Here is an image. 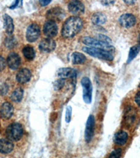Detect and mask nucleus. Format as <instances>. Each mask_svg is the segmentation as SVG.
Instances as JSON below:
<instances>
[{
    "mask_svg": "<svg viewBox=\"0 0 140 158\" xmlns=\"http://www.w3.org/2000/svg\"><path fill=\"white\" fill-rule=\"evenodd\" d=\"M83 26V22L77 16H71L65 20L62 28V35L65 38H72L77 35Z\"/></svg>",
    "mask_w": 140,
    "mask_h": 158,
    "instance_id": "1",
    "label": "nucleus"
},
{
    "mask_svg": "<svg viewBox=\"0 0 140 158\" xmlns=\"http://www.w3.org/2000/svg\"><path fill=\"white\" fill-rule=\"evenodd\" d=\"M5 134L7 139L11 141H18L23 136V127L20 123L14 122L6 127Z\"/></svg>",
    "mask_w": 140,
    "mask_h": 158,
    "instance_id": "2",
    "label": "nucleus"
},
{
    "mask_svg": "<svg viewBox=\"0 0 140 158\" xmlns=\"http://www.w3.org/2000/svg\"><path fill=\"white\" fill-rule=\"evenodd\" d=\"M82 42L86 45L90 46V47H93V48H96V49L106 50L111 53H114V51H115L114 47L109 44V43L104 42L100 40L95 39V38L90 37H83L82 39Z\"/></svg>",
    "mask_w": 140,
    "mask_h": 158,
    "instance_id": "3",
    "label": "nucleus"
},
{
    "mask_svg": "<svg viewBox=\"0 0 140 158\" xmlns=\"http://www.w3.org/2000/svg\"><path fill=\"white\" fill-rule=\"evenodd\" d=\"M83 51L93 57L101 58L103 60H112L114 59L113 53L106 50L96 49V48L93 47H83Z\"/></svg>",
    "mask_w": 140,
    "mask_h": 158,
    "instance_id": "4",
    "label": "nucleus"
},
{
    "mask_svg": "<svg viewBox=\"0 0 140 158\" xmlns=\"http://www.w3.org/2000/svg\"><path fill=\"white\" fill-rule=\"evenodd\" d=\"M81 85L83 88V100L86 104H90L92 102L93 85L90 79L84 77L81 80Z\"/></svg>",
    "mask_w": 140,
    "mask_h": 158,
    "instance_id": "5",
    "label": "nucleus"
},
{
    "mask_svg": "<svg viewBox=\"0 0 140 158\" xmlns=\"http://www.w3.org/2000/svg\"><path fill=\"white\" fill-rule=\"evenodd\" d=\"M94 132H95V118L93 114H90L86 121L85 134H84L86 143H90L92 141L94 136Z\"/></svg>",
    "mask_w": 140,
    "mask_h": 158,
    "instance_id": "6",
    "label": "nucleus"
},
{
    "mask_svg": "<svg viewBox=\"0 0 140 158\" xmlns=\"http://www.w3.org/2000/svg\"><path fill=\"white\" fill-rule=\"evenodd\" d=\"M40 35V27L37 23H32L28 26L26 32V39L30 42H34Z\"/></svg>",
    "mask_w": 140,
    "mask_h": 158,
    "instance_id": "7",
    "label": "nucleus"
},
{
    "mask_svg": "<svg viewBox=\"0 0 140 158\" xmlns=\"http://www.w3.org/2000/svg\"><path fill=\"white\" fill-rule=\"evenodd\" d=\"M43 31H44V35L47 37V38L52 39V37L56 36V35L58 34V25L55 23V21L48 20L45 23Z\"/></svg>",
    "mask_w": 140,
    "mask_h": 158,
    "instance_id": "8",
    "label": "nucleus"
},
{
    "mask_svg": "<svg viewBox=\"0 0 140 158\" xmlns=\"http://www.w3.org/2000/svg\"><path fill=\"white\" fill-rule=\"evenodd\" d=\"M14 113V108L11 103L4 102L0 106V117L3 119H9Z\"/></svg>",
    "mask_w": 140,
    "mask_h": 158,
    "instance_id": "9",
    "label": "nucleus"
},
{
    "mask_svg": "<svg viewBox=\"0 0 140 158\" xmlns=\"http://www.w3.org/2000/svg\"><path fill=\"white\" fill-rule=\"evenodd\" d=\"M46 16L49 20H60L65 16V13L64 10L60 7H55L47 11Z\"/></svg>",
    "mask_w": 140,
    "mask_h": 158,
    "instance_id": "10",
    "label": "nucleus"
},
{
    "mask_svg": "<svg viewBox=\"0 0 140 158\" xmlns=\"http://www.w3.org/2000/svg\"><path fill=\"white\" fill-rule=\"evenodd\" d=\"M68 9L71 14L75 16H79L85 11V6L80 1H72L68 4Z\"/></svg>",
    "mask_w": 140,
    "mask_h": 158,
    "instance_id": "11",
    "label": "nucleus"
},
{
    "mask_svg": "<svg viewBox=\"0 0 140 158\" xmlns=\"http://www.w3.org/2000/svg\"><path fill=\"white\" fill-rule=\"evenodd\" d=\"M119 23L122 27L129 28L136 23V18L131 14H125L119 18Z\"/></svg>",
    "mask_w": 140,
    "mask_h": 158,
    "instance_id": "12",
    "label": "nucleus"
},
{
    "mask_svg": "<svg viewBox=\"0 0 140 158\" xmlns=\"http://www.w3.org/2000/svg\"><path fill=\"white\" fill-rule=\"evenodd\" d=\"M6 63L9 68L11 70H16L20 67L21 63V59L18 53L15 52L10 53L7 57Z\"/></svg>",
    "mask_w": 140,
    "mask_h": 158,
    "instance_id": "13",
    "label": "nucleus"
},
{
    "mask_svg": "<svg viewBox=\"0 0 140 158\" xmlns=\"http://www.w3.org/2000/svg\"><path fill=\"white\" fill-rule=\"evenodd\" d=\"M55 42L50 38H46L41 41L39 43V49L43 52H51L55 49Z\"/></svg>",
    "mask_w": 140,
    "mask_h": 158,
    "instance_id": "14",
    "label": "nucleus"
},
{
    "mask_svg": "<svg viewBox=\"0 0 140 158\" xmlns=\"http://www.w3.org/2000/svg\"><path fill=\"white\" fill-rule=\"evenodd\" d=\"M32 73L27 68H22L16 75V80L20 84H25L30 80Z\"/></svg>",
    "mask_w": 140,
    "mask_h": 158,
    "instance_id": "15",
    "label": "nucleus"
},
{
    "mask_svg": "<svg viewBox=\"0 0 140 158\" xmlns=\"http://www.w3.org/2000/svg\"><path fill=\"white\" fill-rule=\"evenodd\" d=\"M14 148V145L13 142L8 139H0V153L9 154L13 151Z\"/></svg>",
    "mask_w": 140,
    "mask_h": 158,
    "instance_id": "16",
    "label": "nucleus"
},
{
    "mask_svg": "<svg viewBox=\"0 0 140 158\" xmlns=\"http://www.w3.org/2000/svg\"><path fill=\"white\" fill-rule=\"evenodd\" d=\"M77 75V72L76 70L71 68H60L58 71V76L61 79H66V78H72L74 79Z\"/></svg>",
    "mask_w": 140,
    "mask_h": 158,
    "instance_id": "17",
    "label": "nucleus"
},
{
    "mask_svg": "<svg viewBox=\"0 0 140 158\" xmlns=\"http://www.w3.org/2000/svg\"><path fill=\"white\" fill-rule=\"evenodd\" d=\"M128 139V134L124 131H120L115 134L114 137V141L118 146H123L126 143Z\"/></svg>",
    "mask_w": 140,
    "mask_h": 158,
    "instance_id": "18",
    "label": "nucleus"
},
{
    "mask_svg": "<svg viewBox=\"0 0 140 158\" xmlns=\"http://www.w3.org/2000/svg\"><path fill=\"white\" fill-rule=\"evenodd\" d=\"M136 119V113L134 110L130 107L127 109L125 113V121L127 125H132Z\"/></svg>",
    "mask_w": 140,
    "mask_h": 158,
    "instance_id": "19",
    "label": "nucleus"
},
{
    "mask_svg": "<svg viewBox=\"0 0 140 158\" xmlns=\"http://www.w3.org/2000/svg\"><path fill=\"white\" fill-rule=\"evenodd\" d=\"M4 27L6 32L9 35H11V34L14 30V25L13 19L9 15H4Z\"/></svg>",
    "mask_w": 140,
    "mask_h": 158,
    "instance_id": "20",
    "label": "nucleus"
},
{
    "mask_svg": "<svg viewBox=\"0 0 140 158\" xmlns=\"http://www.w3.org/2000/svg\"><path fill=\"white\" fill-rule=\"evenodd\" d=\"M91 20H92V23L94 25H102L106 23V17L102 13L98 12L93 15L92 18H91Z\"/></svg>",
    "mask_w": 140,
    "mask_h": 158,
    "instance_id": "21",
    "label": "nucleus"
},
{
    "mask_svg": "<svg viewBox=\"0 0 140 158\" xmlns=\"http://www.w3.org/2000/svg\"><path fill=\"white\" fill-rule=\"evenodd\" d=\"M24 91L22 88H17L13 91L11 96V100L14 103H20L23 98Z\"/></svg>",
    "mask_w": 140,
    "mask_h": 158,
    "instance_id": "22",
    "label": "nucleus"
},
{
    "mask_svg": "<svg viewBox=\"0 0 140 158\" xmlns=\"http://www.w3.org/2000/svg\"><path fill=\"white\" fill-rule=\"evenodd\" d=\"M22 53H23L24 57L29 60H33L35 57V52L34 48L30 45L25 46L22 49Z\"/></svg>",
    "mask_w": 140,
    "mask_h": 158,
    "instance_id": "23",
    "label": "nucleus"
},
{
    "mask_svg": "<svg viewBox=\"0 0 140 158\" xmlns=\"http://www.w3.org/2000/svg\"><path fill=\"white\" fill-rule=\"evenodd\" d=\"M72 60L73 64H82V63H85V61L86 60V57L82 53L74 52L73 53V54L72 56Z\"/></svg>",
    "mask_w": 140,
    "mask_h": 158,
    "instance_id": "24",
    "label": "nucleus"
},
{
    "mask_svg": "<svg viewBox=\"0 0 140 158\" xmlns=\"http://www.w3.org/2000/svg\"><path fill=\"white\" fill-rule=\"evenodd\" d=\"M139 50H140L139 45H135V46H133V47H131V49H130V52H129L128 58V60H127V63H130L131 61L137 56V55L138 54L139 52Z\"/></svg>",
    "mask_w": 140,
    "mask_h": 158,
    "instance_id": "25",
    "label": "nucleus"
},
{
    "mask_svg": "<svg viewBox=\"0 0 140 158\" xmlns=\"http://www.w3.org/2000/svg\"><path fill=\"white\" fill-rule=\"evenodd\" d=\"M4 44L6 46V47L8 48L9 49H14V48L16 47L17 45L16 39L14 36H12V35H9V36L5 39Z\"/></svg>",
    "mask_w": 140,
    "mask_h": 158,
    "instance_id": "26",
    "label": "nucleus"
},
{
    "mask_svg": "<svg viewBox=\"0 0 140 158\" xmlns=\"http://www.w3.org/2000/svg\"><path fill=\"white\" fill-rule=\"evenodd\" d=\"M72 108L71 106H67L65 111V122L67 123H70L72 119Z\"/></svg>",
    "mask_w": 140,
    "mask_h": 158,
    "instance_id": "27",
    "label": "nucleus"
},
{
    "mask_svg": "<svg viewBox=\"0 0 140 158\" xmlns=\"http://www.w3.org/2000/svg\"><path fill=\"white\" fill-rule=\"evenodd\" d=\"M65 81L64 79H60V80H58L55 81L54 83V89L55 91L60 90L63 86H65Z\"/></svg>",
    "mask_w": 140,
    "mask_h": 158,
    "instance_id": "28",
    "label": "nucleus"
},
{
    "mask_svg": "<svg viewBox=\"0 0 140 158\" xmlns=\"http://www.w3.org/2000/svg\"><path fill=\"white\" fill-rule=\"evenodd\" d=\"M121 154L122 150L121 148H117L111 152V154L109 155L108 158H121Z\"/></svg>",
    "mask_w": 140,
    "mask_h": 158,
    "instance_id": "29",
    "label": "nucleus"
},
{
    "mask_svg": "<svg viewBox=\"0 0 140 158\" xmlns=\"http://www.w3.org/2000/svg\"><path fill=\"white\" fill-rule=\"evenodd\" d=\"M6 65V61L4 57L0 56V71H2L5 69Z\"/></svg>",
    "mask_w": 140,
    "mask_h": 158,
    "instance_id": "30",
    "label": "nucleus"
},
{
    "mask_svg": "<svg viewBox=\"0 0 140 158\" xmlns=\"http://www.w3.org/2000/svg\"><path fill=\"white\" fill-rule=\"evenodd\" d=\"M8 90H9V86L8 85H3L2 86L1 89H0V93H1L2 95H5V94H6V93L8 92Z\"/></svg>",
    "mask_w": 140,
    "mask_h": 158,
    "instance_id": "31",
    "label": "nucleus"
},
{
    "mask_svg": "<svg viewBox=\"0 0 140 158\" xmlns=\"http://www.w3.org/2000/svg\"><path fill=\"white\" fill-rule=\"evenodd\" d=\"M134 101H135V103L137 104V106L140 107V91L135 95Z\"/></svg>",
    "mask_w": 140,
    "mask_h": 158,
    "instance_id": "32",
    "label": "nucleus"
},
{
    "mask_svg": "<svg viewBox=\"0 0 140 158\" xmlns=\"http://www.w3.org/2000/svg\"><path fill=\"white\" fill-rule=\"evenodd\" d=\"M51 1H50V0H45V1H43V0H41L39 1V4L42 6H47L48 4H49Z\"/></svg>",
    "mask_w": 140,
    "mask_h": 158,
    "instance_id": "33",
    "label": "nucleus"
},
{
    "mask_svg": "<svg viewBox=\"0 0 140 158\" xmlns=\"http://www.w3.org/2000/svg\"><path fill=\"white\" fill-rule=\"evenodd\" d=\"M114 1H102V4L103 5H104V6H108V5H110L111 4H114Z\"/></svg>",
    "mask_w": 140,
    "mask_h": 158,
    "instance_id": "34",
    "label": "nucleus"
},
{
    "mask_svg": "<svg viewBox=\"0 0 140 158\" xmlns=\"http://www.w3.org/2000/svg\"><path fill=\"white\" fill-rule=\"evenodd\" d=\"M20 3L19 1H16L14 2V4H13L11 6H10V9H15L16 7L18 5V4Z\"/></svg>",
    "mask_w": 140,
    "mask_h": 158,
    "instance_id": "35",
    "label": "nucleus"
},
{
    "mask_svg": "<svg viewBox=\"0 0 140 158\" xmlns=\"http://www.w3.org/2000/svg\"><path fill=\"white\" fill-rule=\"evenodd\" d=\"M125 2H126V3H127V4H133L134 3V2H126V1H125Z\"/></svg>",
    "mask_w": 140,
    "mask_h": 158,
    "instance_id": "36",
    "label": "nucleus"
},
{
    "mask_svg": "<svg viewBox=\"0 0 140 158\" xmlns=\"http://www.w3.org/2000/svg\"><path fill=\"white\" fill-rule=\"evenodd\" d=\"M139 44H140V34L139 35Z\"/></svg>",
    "mask_w": 140,
    "mask_h": 158,
    "instance_id": "37",
    "label": "nucleus"
}]
</instances>
